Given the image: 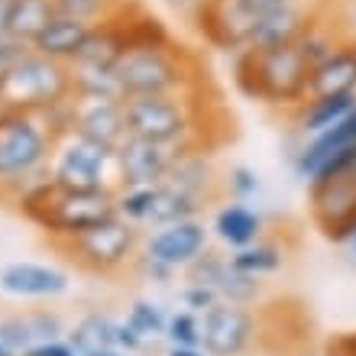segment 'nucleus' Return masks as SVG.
<instances>
[{"mask_svg": "<svg viewBox=\"0 0 356 356\" xmlns=\"http://www.w3.org/2000/svg\"><path fill=\"white\" fill-rule=\"evenodd\" d=\"M227 58H230L234 88L246 101L282 117H289L295 107L308 101L311 65L301 56L298 42L272 49H240Z\"/></svg>", "mask_w": 356, "mask_h": 356, "instance_id": "1", "label": "nucleus"}, {"mask_svg": "<svg viewBox=\"0 0 356 356\" xmlns=\"http://www.w3.org/2000/svg\"><path fill=\"white\" fill-rule=\"evenodd\" d=\"M123 101L127 97H156V94H188L204 88V72L191 49L181 42L162 49H130L117 62Z\"/></svg>", "mask_w": 356, "mask_h": 356, "instance_id": "2", "label": "nucleus"}, {"mask_svg": "<svg viewBox=\"0 0 356 356\" xmlns=\"http://www.w3.org/2000/svg\"><path fill=\"white\" fill-rule=\"evenodd\" d=\"M197 91L188 94H156V97H127L123 113H127V133L136 140L162 143L175 146L185 140H201L207 149H214V143L207 140V113L201 117V104L195 101Z\"/></svg>", "mask_w": 356, "mask_h": 356, "instance_id": "3", "label": "nucleus"}, {"mask_svg": "<svg viewBox=\"0 0 356 356\" xmlns=\"http://www.w3.org/2000/svg\"><path fill=\"white\" fill-rule=\"evenodd\" d=\"M143 236L146 230L123 217H113L107 224L94 227L88 234L65 240V243L52 246L68 266H75L78 272H85L91 279H120L130 275L133 259L143 250Z\"/></svg>", "mask_w": 356, "mask_h": 356, "instance_id": "4", "label": "nucleus"}, {"mask_svg": "<svg viewBox=\"0 0 356 356\" xmlns=\"http://www.w3.org/2000/svg\"><path fill=\"white\" fill-rule=\"evenodd\" d=\"M65 97H75L72 94V68L39 56L33 49L13 65L7 88H3V101L10 107H17L19 113H39L52 104L65 101Z\"/></svg>", "mask_w": 356, "mask_h": 356, "instance_id": "5", "label": "nucleus"}, {"mask_svg": "<svg viewBox=\"0 0 356 356\" xmlns=\"http://www.w3.org/2000/svg\"><path fill=\"white\" fill-rule=\"evenodd\" d=\"M52 181L65 191H101L117 188V162L113 149H104L97 143L81 140L78 133L58 140L49 156Z\"/></svg>", "mask_w": 356, "mask_h": 356, "instance_id": "6", "label": "nucleus"}, {"mask_svg": "<svg viewBox=\"0 0 356 356\" xmlns=\"http://www.w3.org/2000/svg\"><path fill=\"white\" fill-rule=\"evenodd\" d=\"M263 343L259 308L217 301L201 314V347L211 356H250Z\"/></svg>", "mask_w": 356, "mask_h": 356, "instance_id": "7", "label": "nucleus"}, {"mask_svg": "<svg viewBox=\"0 0 356 356\" xmlns=\"http://www.w3.org/2000/svg\"><path fill=\"white\" fill-rule=\"evenodd\" d=\"M56 140L46 133L36 113H17L0 130V191L17 178L49 165Z\"/></svg>", "mask_w": 356, "mask_h": 356, "instance_id": "8", "label": "nucleus"}, {"mask_svg": "<svg viewBox=\"0 0 356 356\" xmlns=\"http://www.w3.org/2000/svg\"><path fill=\"white\" fill-rule=\"evenodd\" d=\"M308 191V217L327 243L343 246L356 227V175L327 178L305 188Z\"/></svg>", "mask_w": 356, "mask_h": 356, "instance_id": "9", "label": "nucleus"}, {"mask_svg": "<svg viewBox=\"0 0 356 356\" xmlns=\"http://www.w3.org/2000/svg\"><path fill=\"white\" fill-rule=\"evenodd\" d=\"M188 146H204L201 140H185L175 146H162V143L136 140L127 136L120 143V149L113 152L117 162V188H156L169 178L172 165ZM207 149V146H204Z\"/></svg>", "mask_w": 356, "mask_h": 356, "instance_id": "10", "label": "nucleus"}, {"mask_svg": "<svg viewBox=\"0 0 356 356\" xmlns=\"http://www.w3.org/2000/svg\"><path fill=\"white\" fill-rule=\"evenodd\" d=\"M207 246H211V227L204 224V217L156 227V230H146V236H143V253H149L152 259H159L175 272L195 263Z\"/></svg>", "mask_w": 356, "mask_h": 356, "instance_id": "11", "label": "nucleus"}, {"mask_svg": "<svg viewBox=\"0 0 356 356\" xmlns=\"http://www.w3.org/2000/svg\"><path fill=\"white\" fill-rule=\"evenodd\" d=\"M72 275L68 269L56 263H33V259H17L0 269V291L19 301H56L68 295Z\"/></svg>", "mask_w": 356, "mask_h": 356, "instance_id": "12", "label": "nucleus"}, {"mask_svg": "<svg viewBox=\"0 0 356 356\" xmlns=\"http://www.w3.org/2000/svg\"><path fill=\"white\" fill-rule=\"evenodd\" d=\"M165 185L195 195L197 201H204L207 207H214L217 201H224V172L217 165L214 149H204V146H188L175 159L169 178H165Z\"/></svg>", "mask_w": 356, "mask_h": 356, "instance_id": "13", "label": "nucleus"}, {"mask_svg": "<svg viewBox=\"0 0 356 356\" xmlns=\"http://www.w3.org/2000/svg\"><path fill=\"white\" fill-rule=\"evenodd\" d=\"M211 236L224 246L227 253L234 250H243V246L256 243L259 236L269 234V220L256 204H246V201H217L214 214H211Z\"/></svg>", "mask_w": 356, "mask_h": 356, "instance_id": "14", "label": "nucleus"}, {"mask_svg": "<svg viewBox=\"0 0 356 356\" xmlns=\"http://www.w3.org/2000/svg\"><path fill=\"white\" fill-rule=\"evenodd\" d=\"M75 133L88 143H97L104 149H120L127 133V113L123 101H78Z\"/></svg>", "mask_w": 356, "mask_h": 356, "instance_id": "15", "label": "nucleus"}, {"mask_svg": "<svg viewBox=\"0 0 356 356\" xmlns=\"http://www.w3.org/2000/svg\"><path fill=\"white\" fill-rule=\"evenodd\" d=\"M327 94H356V33H343L334 52L311 72L308 97Z\"/></svg>", "mask_w": 356, "mask_h": 356, "instance_id": "16", "label": "nucleus"}, {"mask_svg": "<svg viewBox=\"0 0 356 356\" xmlns=\"http://www.w3.org/2000/svg\"><path fill=\"white\" fill-rule=\"evenodd\" d=\"M88 36H91V26L88 23H78V19L72 17H52L42 26V33H39L33 42H29V49L33 52H39V56L52 58V62H62V65H75L78 56H81V49H85Z\"/></svg>", "mask_w": 356, "mask_h": 356, "instance_id": "17", "label": "nucleus"}, {"mask_svg": "<svg viewBox=\"0 0 356 356\" xmlns=\"http://www.w3.org/2000/svg\"><path fill=\"white\" fill-rule=\"evenodd\" d=\"M356 107V94H327V97H308V101L295 107L285 117L289 133L295 136H318V133L330 130L334 123H340L350 111Z\"/></svg>", "mask_w": 356, "mask_h": 356, "instance_id": "18", "label": "nucleus"}, {"mask_svg": "<svg viewBox=\"0 0 356 356\" xmlns=\"http://www.w3.org/2000/svg\"><path fill=\"white\" fill-rule=\"evenodd\" d=\"M113 327H117L113 314H107V311H85V314H78L75 324H68L65 340L81 356H111L117 353Z\"/></svg>", "mask_w": 356, "mask_h": 356, "instance_id": "19", "label": "nucleus"}, {"mask_svg": "<svg viewBox=\"0 0 356 356\" xmlns=\"http://www.w3.org/2000/svg\"><path fill=\"white\" fill-rule=\"evenodd\" d=\"M230 256V266L243 275H253V279H272L275 272H282L289 266V246L282 243L279 236H259L256 243L243 246V250H234Z\"/></svg>", "mask_w": 356, "mask_h": 356, "instance_id": "20", "label": "nucleus"}, {"mask_svg": "<svg viewBox=\"0 0 356 356\" xmlns=\"http://www.w3.org/2000/svg\"><path fill=\"white\" fill-rule=\"evenodd\" d=\"M204 211H207L204 201H197L195 195H188L181 188H172L162 181V185H156V201H152V214H149L146 230L178 224V220H191V217H204Z\"/></svg>", "mask_w": 356, "mask_h": 356, "instance_id": "21", "label": "nucleus"}, {"mask_svg": "<svg viewBox=\"0 0 356 356\" xmlns=\"http://www.w3.org/2000/svg\"><path fill=\"white\" fill-rule=\"evenodd\" d=\"M56 17L52 0H10L7 7V36L19 42H33L49 19Z\"/></svg>", "mask_w": 356, "mask_h": 356, "instance_id": "22", "label": "nucleus"}, {"mask_svg": "<svg viewBox=\"0 0 356 356\" xmlns=\"http://www.w3.org/2000/svg\"><path fill=\"white\" fill-rule=\"evenodd\" d=\"M72 68V94L75 101H123L120 81L113 68L101 65H68Z\"/></svg>", "mask_w": 356, "mask_h": 356, "instance_id": "23", "label": "nucleus"}, {"mask_svg": "<svg viewBox=\"0 0 356 356\" xmlns=\"http://www.w3.org/2000/svg\"><path fill=\"white\" fill-rule=\"evenodd\" d=\"M123 321L130 324L136 334H140L146 343H156V340H165V324H169V311L162 308L159 301L152 298H133Z\"/></svg>", "mask_w": 356, "mask_h": 356, "instance_id": "24", "label": "nucleus"}, {"mask_svg": "<svg viewBox=\"0 0 356 356\" xmlns=\"http://www.w3.org/2000/svg\"><path fill=\"white\" fill-rule=\"evenodd\" d=\"M52 3H56L58 17H72L78 23L97 26V23H107L111 17H117L120 10H127L133 0H52Z\"/></svg>", "mask_w": 356, "mask_h": 356, "instance_id": "25", "label": "nucleus"}, {"mask_svg": "<svg viewBox=\"0 0 356 356\" xmlns=\"http://www.w3.org/2000/svg\"><path fill=\"white\" fill-rule=\"evenodd\" d=\"M185 282H195V285H207V289H220L224 279L230 275V256L227 250H217V246H207L204 253L197 256L191 266L181 269Z\"/></svg>", "mask_w": 356, "mask_h": 356, "instance_id": "26", "label": "nucleus"}, {"mask_svg": "<svg viewBox=\"0 0 356 356\" xmlns=\"http://www.w3.org/2000/svg\"><path fill=\"white\" fill-rule=\"evenodd\" d=\"M220 301H230V305H243V308H259L266 301V279H253V275H243L230 266V275L224 279V285L217 289Z\"/></svg>", "mask_w": 356, "mask_h": 356, "instance_id": "27", "label": "nucleus"}, {"mask_svg": "<svg viewBox=\"0 0 356 356\" xmlns=\"http://www.w3.org/2000/svg\"><path fill=\"white\" fill-rule=\"evenodd\" d=\"M152 201H156V188H117V217L146 230Z\"/></svg>", "mask_w": 356, "mask_h": 356, "instance_id": "28", "label": "nucleus"}, {"mask_svg": "<svg viewBox=\"0 0 356 356\" xmlns=\"http://www.w3.org/2000/svg\"><path fill=\"white\" fill-rule=\"evenodd\" d=\"M263 195V178L250 165H230L224 172V197L227 201H246L253 204L256 197Z\"/></svg>", "mask_w": 356, "mask_h": 356, "instance_id": "29", "label": "nucleus"}, {"mask_svg": "<svg viewBox=\"0 0 356 356\" xmlns=\"http://www.w3.org/2000/svg\"><path fill=\"white\" fill-rule=\"evenodd\" d=\"M165 347H201V314L195 311H169Z\"/></svg>", "mask_w": 356, "mask_h": 356, "instance_id": "30", "label": "nucleus"}, {"mask_svg": "<svg viewBox=\"0 0 356 356\" xmlns=\"http://www.w3.org/2000/svg\"><path fill=\"white\" fill-rule=\"evenodd\" d=\"M75 113H78V101L75 97H65V101L52 104V107H46V111H39V123L46 127V133L52 136V140H65V136H72L75 133Z\"/></svg>", "mask_w": 356, "mask_h": 356, "instance_id": "31", "label": "nucleus"}, {"mask_svg": "<svg viewBox=\"0 0 356 356\" xmlns=\"http://www.w3.org/2000/svg\"><path fill=\"white\" fill-rule=\"evenodd\" d=\"M130 275H136V279H143V282H149V285H172V282L178 279L175 269H169V266L159 263V259H152V256L143 253V250H140V256L133 259Z\"/></svg>", "mask_w": 356, "mask_h": 356, "instance_id": "32", "label": "nucleus"}, {"mask_svg": "<svg viewBox=\"0 0 356 356\" xmlns=\"http://www.w3.org/2000/svg\"><path fill=\"white\" fill-rule=\"evenodd\" d=\"M178 298H181L185 311L204 314V311H211L217 301H220V295H217L214 289H207V285H195V282H185V285H181V291H178Z\"/></svg>", "mask_w": 356, "mask_h": 356, "instance_id": "33", "label": "nucleus"}, {"mask_svg": "<svg viewBox=\"0 0 356 356\" xmlns=\"http://www.w3.org/2000/svg\"><path fill=\"white\" fill-rule=\"evenodd\" d=\"M26 52H29L26 42L0 36V97H3V88H7V78H10V72H13V65H17Z\"/></svg>", "mask_w": 356, "mask_h": 356, "instance_id": "34", "label": "nucleus"}, {"mask_svg": "<svg viewBox=\"0 0 356 356\" xmlns=\"http://www.w3.org/2000/svg\"><path fill=\"white\" fill-rule=\"evenodd\" d=\"M113 347H117V353H140V356H146L149 343H146V340H143L123 318H117V327H113Z\"/></svg>", "mask_w": 356, "mask_h": 356, "instance_id": "35", "label": "nucleus"}, {"mask_svg": "<svg viewBox=\"0 0 356 356\" xmlns=\"http://www.w3.org/2000/svg\"><path fill=\"white\" fill-rule=\"evenodd\" d=\"M324 356H356V327L330 334L324 340Z\"/></svg>", "mask_w": 356, "mask_h": 356, "instance_id": "36", "label": "nucleus"}, {"mask_svg": "<svg viewBox=\"0 0 356 356\" xmlns=\"http://www.w3.org/2000/svg\"><path fill=\"white\" fill-rule=\"evenodd\" d=\"M19 356H81V353L62 337V340H42V343H36V347L23 350Z\"/></svg>", "mask_w": 356, "mask_h": 356, "instance_id": "37", "label": "nucleus"}, {"mask_svg": "<svg viewBox=\"0 0 356 356\" xmlns=\"http://www.w3.org/2000/svg\"><path fill=\"white\" fill-rule=\"evenodd\" d=\"M162 356H211L204 347H165Z\"/></svg>", "mask_w": 356, "mask_h": 356, "instance_id": "38", "label": "nucleus"}, {"mask_svg": "<svg viewBox=\"0 0 356 356\" xmlns=\"http://www.w3.org/2000/svg\"><path fill=\"white\" fill-rule=\"evenodd\" d=\"M7 7L10 0H0V36H7Z\"/></svg>", "mask_w": 356, "mask_h": 356, "instance_id": "39", "label": "nucleus"}, {"mask_svg": "<svg viewBox=\"0 0 356 356\" xmlns=\"http://www.w3.org/2000/svg\"><path fill=\"white\" fill-rule=\"evenodd\" d=\"M343 246H347V250H350V256H353V259H356V227H353V234H350V240H347V243H343Z\"/></svg>", "mask_w": 356, "mask_h": 356, "instance_id": "40", "label": "nucleus"}, {"mask_svg": "<svg viewBox=\"0 0 356 356\" xmlns=\"http://www.w3.org/2000/svg\"><path fill=\"white\" fill-rule=\"evenodd\" d=\"M0 314H3V311H0ZM0 347H3V321H0ZM7 350V347H3Z\"/></svg>", "mask_w": 356, "mask_h": 356, "instance_id": "41", "label": "nucleus"}, {"mask_svg": "<svg viewBox=\"0 0 356 356\" xmlns=\"http://www.w3.org/2000/svg\"><path fill=\"white\" fill-rule=\"evenodd\" d=\"M343 3H347V7H350V10H353V13H356V0H343Z\"/></svg>", "mask_w": 356, "mask_h": 356, "instance_id": "42", "label": "nucleus"}, {"mask_svg": "<svg viewBox=\"0 0 356 356\" xmlns=\"http://www.w3.org/2000/svg\"><path fill=\"white\" fill-rule=\"evenodd\" d=\"M0 356H17V353H10V350H3V347H0Z\"/></svg>", "mask_w": 356, "mask_h": 356, "instance_id": "43", "label": "nucleus"}, {"mask_svg": "<svg viewBox=\"0 0 356 356\" xmlns=\"http://www.w3.org/2000/svg\"><path fill=\"white\" fill-rule=\"evenodd\" d=\"M111 356H140V353H111Z\"/></svg>", "mask_w": 356, "mask_h": 356, "instance_id": "44", "label": "nucleus"}, {"mask_svg": "<svg viewBox=\"0 0 356 356\" xmlns=\"http://www.w3.org/2000/svg\"><path fill=\"white\" fill-rule=\"evenodd\" d=\"M350 172H353V175H356V162H353V169H350Z\"/></svg>", "mask_w": 356, "mask_h": 356, "instance_id": "45", "label": "nucleus"}]
</instances>
